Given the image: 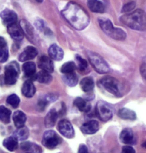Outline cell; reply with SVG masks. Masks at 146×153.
Wrapping results in <instances>:
<instances>
[{
  "instance_id": "7c38bea8",
  "label": "cell",
  "mask_w": 146,
  "mask_h": 153,
  "mask_svg": "<svg viewBox=\"0 0 146 153\" xmlns=\"http://www.w3.org/2000/svg\"><path fill=\"white\" fill-rule=\"evenodd\" d=\"M1 19L3 20V23L6 25H9V24H12V23H15L17 22V14L14 12L12 10H9V9H5L4 11H2L1 14Z\"/></svg>"
},
{
  "instance_id": "8992f818",
  "label": "cell",
  "mask_w": 146,
  "mask_h": 153,
  "mask_svg": "<svg viewBox=\"0 0 146 153\" xmlns=\"http://www.w3.org/2000/svg\"><path fill=\"white\" fill-rule=\"evenodd\" d=\"M96 114L101 121H108L113 116V109L109 104L103 101H99L96 105Z\"/></svg>"
},
{
  "instance_id": "277c9868",
  "label": "cell",
  "mask_w": 146,
  "mask_h": 153,
  "mask_svg": "<svg viewBox=\"0 0 146 153\" xmlns=\"http://www.w3.org/2000/svg\"><path fill=\"white\" fill-rule=\"evenodd\" d=\"M99 86L103 90H105L108 93L115 95V96H121V88L120 83L117 79L113 78L111 76H105L102 79H100L98 82Z\"/></svg>"
},
{
  "instance_id": "484cf974",
  "label": "cell",
  "mask_w": 146,
  "mask_h": 153,
  "mask_svg": "<svg viewBox=\"0 0 146 153\" xmlns=\"http://www.w3.org/2000/svg\"><path fill=\"white\" fill-rule=\"evenodd\" d=\"M23 71L27 77H33L36 73L35 64L31 61H26L23 65Z\"/></svg>"
},
{
  "instance_id": "6da1fadb",
  "label": "cell",
  "mask_w": 146,
  "mask_h": 153,
  "mask_svg": "<svg viewBox=\"0 0 146 153\" xmlns=\"http://www.w3.org/2000/svg\"><path fill=\"white\" fill-rule=\"evenodd\" d=\"M62 15L72 27L82 30L89 24V16L84 9L75 2H69L62 10Z\"/></svg>"
},
{
  "instance_id": "1f68e13d",
  "label": "cell",
  "mask_w": 146,
  "mask_h": 153,
  "mask_svg": "<svg viewBox=\"0 0 146 153\" xmlns=\"http://www.w3.org/2000/svg\"><path fill=\"white\" fill-rule=\"evenodd\" d=\"M76 66H75V63L73 62H66L65 64L62 65L61 67V72L64 74H67V73H72L75 70Z\"/></svg>"
},
{
  "instance_id": "d590c367",
  "label": "cell",
  "mask_w": 146,
  "mask_h": 153,
  "mask_svg": "<svg viewBox=\"0 0 146 153\" xmlns=\"http://www.w3.org/2000/svg\"><path fill=\"white\" fill-rule=\"evenodd\" d=\"M140 72H141V75L143 76V78L146 79V57L142 61L141 67H140Z\"/></svg>"
},
{
  "instance_id": "f35d334b",
  "label": "cell",
  "mask_w": 146,
  "mask_h": 153,
  "mask_svg": "<svg viewBox=\"0 0 146 153\" xmlns=\"http://www.w3.org/2000/svg\"><path fill=\"white\" fill-rule=\"evenodd\" d=\"M5 46H6V41L3 37H0V48L5 47Z\"/></svg>"
},
{
  "instance_id": "d6a6232c",
  "label": "cell",
  "mask_w": 146,
  "mask_h": 153,
  "mask_svg": "<svg viewBox=\"0 0 146 153\" xmlns=\"http://www.w3.org/2000/svg\"><path fill=\"white\" fill-rule=\"evenodd\" d=\"M76 63H77V67L80 71H86L88 68V63L85 59H83L82 57H80L79 55H76Z\"/></svg>"
},
{
  "instance_id": "30bf717a",
  "label": "cell",
  "mask_w": 146,
  "mask_h": 153,
  "mask_svg": "<svg viewBox=\"0 0 146 153\" xmlns=\"http://www.w3.org/2000/svg\"><path fill=\"white\" fill-rule=\"evenodd\" d=\"M7 31L14 40H21L24 37V31L17 22L7 25Z\"/></svg>"
},
{
  "instance_id": "4fadbf2b",
  "label": "cell",
  "mask_w": 146,
  "mask_h": 153,
  "mask_svg": "<svg viewBox=\"0 0 146 153\" xmlns=\"http://www.w3.org/2000/svg\"><path fill=\"white\" fill-rule=\"evenodd\" d=\"M20 147L25 153H42L41 147L33 142H29V141H23Z\"/></svg>"
},
{
  "instance_id": "d6986e66",
  "label": "cell",
  "mask_w": 146,
  "mask_h": 153,
  "mask_svg": "<svg viewBox=\"0 0 146 153\" xmlns=\"http://www.w3.org/2000/svg\"><path fill=\"white\" fill-rule=\"evenodd\" d=\"M13 121L14 124L17 128H21L24 127L25 122H26V115H25L22 111H15L13 114Z\"/></svg>"
},
{
  "instance_id": "2e32d148",
  "label": "cell",
  "mask_w": 146,
  "mask_h": 153,
  "mask_svg": "<svg viewBox=\"0 0 146 153\" xmlns=\"http://www.w3.org/2000/svg\"><path fill=\"white\" fill-rule=\"evenodd\" d=\"M48 52H49V56L51 59L54 60H58L60 61L62 58H63V50L61 49V47H59L57 44H52L48 49Z\"/></svg>"
},
{
  "instance_id": "9c48e42d",
  "label": "cell",
  "mask_w": 146,
  "mask_h": 153,
  "mask_svg": "<svg viewBox=\"0 0 146 153\" xmlns=\"http://www.w3.org/2000/svg\"><path fill=\"white\" fill-rule=\"evenodd\" d=\"M58 130L63 136L67 138H73L74 137V129L73 126L68 120H61L58 123Z\"/></svg>"
},
{
  "instance_id": "e0dca14e",
  "label": "cell",
  "mask_w": 146,
  "mask_h": 153,
  "mask_svg": "<svg viewBox=\"0 0 146 153\" xmlns=\"http://www.w3.org/2000/svg\"><path fill=\"white\" fill-rule=\"evenodd\" d=\"M36 92V88L34 86L33 82L30 81V80H27V81L24 82L23 86H22V94L24 95L25 97H32Z\"/></svg>"
},
{
  "instance_id": "5b68a950",
  "label": "cell",
  "mask_w": 146,
  "mask_h": 153,
  "mask_svg": "<svg viewBox=\"0 0 146 153\" xmlns=\"http://www.w3.org/2000/svg\"><path fill=\"white\" fill-rule=\"evenodd\" d=\"M88 58H89V61L92 65V67L95 69V70L98 72V73L101 74H106L109 72V66L105 60L102 58L101 56L98 55V54L94 53V52H88L87 53Z\"/></svg>"
},
{
  "instance_id": "ffe728a7",
  "label": "cell",
  "mask_w": 146,
  "mask_h": 153,
  "mask_svg": "<svg viewBox=\"0 0 146 153\" xmlns=\"http://www.w3.org/2000/svg\"><path fill=\"white\" fill-rule=\"evenodd\" d=\"M120 140L125 144H132L135 142L134 140V133L131 129H124L120 134Z\"/></svg>"
},
{
  "instance_id": "d4e9b609",
  "label": "cell",
  "mask_w": 146,
  "mask_h": 153,
  "mask_svg": "<svg viewBox=\"0 0 146 153\" xmlns=\"http://www.w3.org/2000/svg\"><path fill=\"white\" fill-rule=\"evenodd\" d=\"M57 116L58 115V112L55 111L54 109L49 111V113L47 114V116L45 117V125L47 127H52L55 125L56 123V120H57Z\"/></svg>"
},
{
  "instance_id": "4dcf8cb0",
  "label": "cell",
  "mask_w": 146,
  "mask_h": 153,
  "mask_svg": "<svg viewBox=\"0 0 146 153\" xmlns=\"http://www.w3.org/2000/svg\"><path fill=\"white\" fill-rule=\"evenodd\" d=\"M7 103L11 107L16 108V107H18V105L20 103V99L16 94H11L7 97Z\"/></svg>"
},
{
  "instance_id": "3957f363",
  "label": "cell",
  "mask_w": 146,
  "mask_h": 153,
  "mask_svg": "<svg viewBox=\"0 0 146 153\" xmlns=\"http://www.w3.org/2000/svg\"><path fill=\"white\" fill-rule=\"evenodd\" d=\"M99 25L101 29L104 31L107 35L116 40H124L126 38V33L120 28H116L113 26L112 22L108 19H100Z\"/></svg>"
},
{
  "instance_id": "ac0fdd59",
  "label": "cell",
  "mask_w": 146,
  "mask_h": 153,
  "mask_svg": "<svg viewBox=\"0 0 146 153\" xmlns=\"http://www.w3.org/2000/svg\"><path fill=\"white\" fill-rule=\"evenodd\" d=\"M88 7L92 12L103 13L105 10L104 4L100 0H88Z\"/></svg>"
},
{
  "instance_id": "7402d4cb",
  "label": "cell",
  "mask_w": 146,
  "mask_h": 153,
  "mask_svg": "<svg viewBox=\"0 0 146 153\" xmlns=\"http://www.w3.org/2000/svg\"><path fill=\"white\" fill-rule=\"evenodd\" d=\"M3 146L9 151H15L18 147V139L14 136L8 137L3 141Z\"/></svg>"
},
{
  "instance_id": "ab89813d",
  "label": "cell",
  "mask_w": 146,
  "mask_h": 153,
  "mask_svg": "<svg viewBox=\"0 0 146 153\" xmlns=\"http://www.w3.org/2000/svg\"><path fill=\"white\" fill-rule=\"evenodd\" d=\"M142 147H144V148H146V141L142 144Z\"/></svg>"
},
{
  "instance_id": "ba28073f",
  "label": "cell",
  "mask_w": 146,
  "mask_h": 153,
  "mask_svg": "<svg viewBox=\"0 0 146 153\" xmlns=\"http://www.w3.org/2000/svg\"><path fill=\"white\" fill-rule=\"evenodd\" d=\"M17 77H18V66L14 62H12L5 69V74H4L5 83L8 85L15 84Z\"/></svg>"
},
{
  "instance_id": "74e56055",
  "label": "cell",
  "mask_w": 146,
  "mask_h": 153,
  "mask_svg": "<svg viewBox=\"0 0 146 153\" xmlns=\"http://www.w3.org/2000/svg\"><path fill=\"white\" fill-rule=\"evenodd\" d=\"M78 153H89L88 152V149L87 147L84 145V144H82V145L79 146V149H78Z\"/></svg>"
},
{
  "instance_id": "4316f807",
  "label": "cell",
  "mask_w": 146,
  "mask_h": 153,
  "mask_svg": "<svg viewBox=\"0 0 146 153\" xmlns=\"http://www.w3.org/2000/svg\"><path fill=\"white\" fill-rule=\"evenodd\" d=\"M11 118V112L5 106H0V121L3 123H9Z\"/></svg>"
},
{
  "instance_id": "7a4b0ae2",
  "label": "cell",
  "mask_w": 146,
  "mask_h": 153,
  "mask_svg": "<svg viewBox=\"0 0 146 153\" xmlns=\"http://www.w3.org/2000/svg\"><path fill=\"white\" fill-rule=\"evenodd\" d=\"M120 21L131 29L146 30V13L141 9H136L120 17Z\"/></svg>"
},
{
  "instance_id": "9a60e30c",
  "label": "cell",
  "mask_w": 146,
  "mask_h": 153,
  "mask_svg": "<svg viewBox=\"0 0 146 153\" xmlns=\"http://www.w3.org/2000/svg\"><path fill=\"white\" fill-rule=\"evenodd\" d=\"M99 129V125L95 120H91L88 122H85L81 126V131L84 134H94Z\"/></svg>"
},
{
  "instance_id": "52a82bcc",
  "label": "cell",
  "mask_w": 146,
  "mask_h": 153,
  "mask_svg": "<svg viewBox=\"0 0 146 153\" xmlns=\"http://www.w3.org/2000/svg\"><path fill=\"white\" fill-rule=\"evenodd\" d=\"M43 145L48 149H54L58 144L61 143V138L52 130H48L43 135Z\"/></svg>"
},
{
  "instance_id": "f546056e",
  "label": "cell",
  "mask_w": 146,
  "mask_h": 153,
  "mask_svg": "<svg viewBox=\"0 0 146 153\" xmlns=\"http://www.w3.org/2000/svg\"><path fill=\"white\" fill-rule=\"evenodd\" d=\"M28 135H29V133H28V130L27 128H25V127H21V128H19L18 130H17L15 133H14L13 136L17 138L18 140H25L27 139Z\"/></svg>"
},
{
  "instance_id": "f1b7e54d",
  "label": "cell",
  "mask_w": 146,
  "mask_h": 153,
  "mask_svg": "<svg viewBox=\"0 0 146 153\" xmlns=\"http://www.w3.org/2000/svg\"><path fill=\"white\" fill-rule=\"evenodd\" d=\"M63 79H64V81L67 83V85H69V86H75L76 83L78 82V77H77V75L74 74V72L64 74Z\"/></svg>"
},
{
  "instance_id": "603a6c76",
  "label": "cell",
  "mask_w": 146,
  "mask_h": 153,
  "mask_svg": "<svg viewBox=\"0 0 146 153\" xmlns=\"http://www.w3.org/2000/svg\"><path fill=\"white\" fill-rule=\"evenodd\" d=\"M118 116L125 120H135L136 114L135 112L127 108H122L118 111Z\"/></svg>"
},
{
  "instance_id": "cb8c5ba5",
  "label": "cell",
  "mask_w": 146,
  "mask_h": 153,
  "mask_svg": "<svg viewBox=\"0 0 146 153\" xmlns=\"http://www.w3.org/2000/svg\"><path fill=\"white\" fill-rule=\"evenodd\" d=\"M80 86H81V89L84 92H90L94 88V81L91 77H85L80 82Z\"/></svg>"
},
{
  "instance_id": "44dd1931",
  "label": "cell",
  "mask_w": 146,
  "mask_h": 153,
  "mask_svg": "<svg viewBox=\"0 0 146 153\" xmlns=\"http://www.w3.org/2000/svg\"><path fill=\"white\" fill-rule=\"evenodd\" d=\"M74 105H75L77 109L81 112H88V111H90V109H91L89 102L81 97H78L74 100Z\"/></svg>"
},
{
  "instance_id": "5bb4252c",
  "label": "cell",
  "mask_w": 146,
  "mask_h": 153,
  "mask_svg": "<svg viewBox=\"0 0 146 153\" xmlns=\"http://www.w3.org/2000/svg\"><path fill=\"white\" fill-rule=\"evenodd\" d=\"M38 66L40 67V69L43 71H46L48 73H51V72L53 71V62L52 60H51L49 57L47 56H42L40 57L39 61H38Z\"/></svg>"
},
{
  "instance_id": "836d02e7",
  "label": "cell",
  "mask_w": 146,
  "mask_h": 153,
  "mask_svg": "<svg viewBox=\"0 0 146 153\" xmlns=\"http://www.w3.org/2000/svg\"><path fill=\"white\" fill-rule=\"evenodd\" d=\"M7 59H8V50H7L6 46H5V47L0 48V62L3 63L6 61Z\"/></svg>"
},
{
  "instance_id": "e575fe53",
  "label": "cell",
  "mask_w": 146,
  "mask_h": 153,
  "mask_svg": "<svg viewBox=\"0 0 146 153\" xmlns=\"http://www.w3.org/2000/svg\"><path fill=\"white\" fill-rule=\"evenodd\" d=\"M134 8H135V3L134 2H129V3L125 4L124 6H123V12H126V13H129L131 11L134 10Z\"/></svg>"
},
{
  "instance_id": "60d3db41",
  "label": "cell",
  "mask_w": 146,
  "mask_h": 153,
  "mask_svg": "<svg viewBox=\"0 0 146 153\" xmlns=\"http://www.w3.org/2000/svg\"><path fill=\"white\" fill-rule=\"evenodd\" d=\"M36 1H37V2H39V3H41V2L43 1V0H36Z\"/></svg>"
},
{
  "instance_id": "8d00e7d4",
  "label": "cell",
  "mask_w": 146,
  "mask_h": 153,
  "mask_svg": "<svg viewBox=\"0 0 146 153\" xmlns=\"http://www.w3.org/2000/svg\"><path fill=\"white\" fill-rule=\"evenodd\" d=\"M122 153H135V150L131 146H124L122 149Z\"/></svg>"
},
{
  "instance_id": "8fae6325",
  "label": "cell",
  "mask_w": 146,
  "mask_h": 153,
  "mask_svg": "<svg viewBox=\"0 0 146 153\" xmlns=\"http://www.w3.org/2000/svg\"><path fill=\"white\" fill-rule=\"evenodd\" d=\"M37 49L33 46H28L24 49V51L22 52L21 54L19 55V60L20 61H23V62H26V61H29V60L35 58L37 56Z\"/></svg>"
},
{
  "instance_id": "83f0119b",
  "label": "cell",
  "mask_w": 146,
  "mask_h": 153,
  "mask_svg": "<svg viewBox=\"0 0 146 153\" xmlns=\"http://www.w3.org/2000/svg\"><path fill=\"white\" fill-rule=\"evenodd\" d=\"M36 80H38L40 83H43V84H48L49 82H51L52 77H51L50 73L42 70L41 72H39V73L36 75Z\"/></svg>"
}]
</instances>
